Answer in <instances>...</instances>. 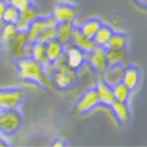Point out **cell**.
<instances>
[{"label":"cell","mask_w":147,"mask_h":147,"mask_svg":"<svg viewBox=\"0 0 147 147\" xmlns=\"http://www.w3.org/2000/svg\"><path fill=\"white\" fill-rule=\"evenodd\" d=\"M18 74L24 81L34 82L51 90L54 88L50 76L46 73L45 65L31 57H24L18 60Z\"/></svg>","instance_id":"1"},{"label":"cell","mask_w":147,"mask_h":147,"mask_svg":"<svg viewBox=\"0 0 147 147\" xmlns=\"http://www.w3.org/2000/svg\"><path fill=\"white\" fill-rule=\"evenodd\" d=\"M64 59V57L55 61L54 64H50L45 66L46 73L50 76L52 84L55 90L59 91H66L72 88L74 85L78 82V73L77 69L69 67L65 60L61 64V60Z\"/></svg>","instance_id":"2"},{"label":"cell","mask_w":147,"mask_h":147,"mask_svg":"<svg viewBox=\"0 0 147 147\" xmlns=\"http://www.w3.org/2000/svg\"><path fill=\"white\" fill-rule=\"evenodd\" d=\"M22 115L17 108L0 111V133L13 136L22 126Z\"/></svg>","instance_id":"3"},{"label":"cell","mask_w":147,"mask_h":147,"mask_svg":"<svg viewBox=\"0 0 147 147\" xmlns=\"http://www.w3.org/2000/svg\"><path fill=\"white\" fill-rule=\"evenodd\" d=\"M25 99V91L21 87H0V111L14 109Z\"/></svg>","instance_id":"4"},{"label":"cell","mask_w":147,"mask_h":147,"mask_svg":"<svg viewBox=\"0 0 147 147\" xmlns=\"http://www.w3.org/2000/svg\"><path fill=\"white\" fill-rule=\"evenodd\" d=\"M86 60L91 68L96 73H104L108 67L107 52L102 46H96L93 51L86 54Z\"/></svg>","instance_id":"5"},{"label":"cell","mask_w":147,"mask_h":147,"mask_svg":"<svg viewBox=\"0 0 147 147\" xmlns=\"http://www.w3.org/2000/svg\"><path fill=\"white\" fill-rule=\"evenodd\" d=\"M57 20L51 16V17H38L32 24L31 26L28 27L26 34H27V38L30 42H34L38 40L39 35L47 28V27H51V26H55L57 25Z\"/></svg>","instance_id":"6"},{"label":"cell","mask_w":147,"mask_h":147,"mask_svg":"<svg viewBox=\"0 0 147 147\" xmlns=\"http://www.w3.org/2000/svg\"><path fill=\"white\" fill-rule=\"evenodd\" d=\"M98 105H100V100H99V96H98L96 90H95V87L90 88L80 96V99L78 100V102L74 107V112L77 114L87 113V112L92 111L93 108H95Z\"/></svg>","instance_id":"7"},{"label":"cell","mask_w":147,"mask_h":147,"mask_svg":"<svg viewBox=\"0 0 147 147\" xmlns=\"http://www.w3.org/2000/svg\"><path fill=\"white\" fill-rule=\"evenodd\" d=\"M79 9L77 6L66 4V3H59L53 7L52 17L57 20V22H64V21H74L78 17Z\"/></svg>","instance_id":"8"},{"label":"cell","mask_w":147,"mask_h":147,"mask_svg":"<svg viewBox=\"0 0 147 147\" xmlns=\"http://www.w3.org/2000/svg\"><path fill=\"white\" fill-rule=\"evenodd\" d=\"M65 63L74 69H79L86 60V53L81 51L74 44L65 45Z\"/></svg>","instance_id":"9"},{"label":"cell","mask_w":147,"mask_h":147,"mask_svg":"<svg viewBox=\"0 0 147 147\" xmlns=\"http://www.w3.org/2000/svg\"><path fill=\"white\" fill-rule=\"evenodd\" d=\"M95 90L99 96V100L101 105H105L107 107H111V105L115 101L114 99V94H113V90L112 86L108 82L105 81L104 78L99 77L96 79V84H95Z\"/></svg>","instance_id":"10"},{"label":"cell","mask_w":147,"mask_h":147,"mask_svg":"<svg viewBox=\"0 0 147 147\" xmlns=\"http://www.w3.org/2000/svg\"><path fill=\"white\" fill-rule=\"evenodd\" d=\"M27 44H28V38H27L26 32H19L16 35V38L6 45L9 48L11 55L19 60L25 57V48Z\"/></svg>","instance_id":"11"},{"label":"cell","mask_w":147,"mask_h":147,"mask_svg":"<svg viewBox=\"0 0 147 147\" xmlns=\"http://www.w3.org/2000/svg\"><path fill=\"white\" fill-rule=\"evenodd\" d=\"M71 42L74 44L77 47H79L80 50L84 51L86 54L90 53L91 51H93L94 48L96 47L94 40L85 35V34L80 31L79 26H76V27H74V31H73V34H72V40H71Z\"/></svg>","instance_id":"12"},{"label":"cell","mask_w":147,"mask_h":147,"mask_svg":"<svg viewBox=\"0 0 147 147\" xmlns=\"http://www.w3.org/2000/svg\"><path fill=\"white\" fill-rule=\"evenodd\" d=\"M46 45V57L48 65L54 64L55 61L61 59L65 54V45L58 39L51 40L50 42L45 44Z\"/></svg>","instance_id":"13"},{"label":"cell","mask_w":147,"mask_h":147,"mask_svg":"<svg viewBox=\"0 0 147 147\" xmlns=\"http://www.w3.org/2000/svg\"><path fill=\"white\" fill-rule=\"evenodd\" d=\"M121 81L124 82L131 91H134L138 87V85L140 82V69H139V67L134 66V65L125 66Z\"/></svg>","instance_id":"14"},{"label":"cell","mask_w":147,"mask_h":147,"mask_svg":"<svg viewBox=\"0 0 147 147\" xmlns=\"http://www.w3.org/2000/svg\"><path fill=\"white\" fill-rule=\"evenodd\" d=\"M39 17V11L36 9L34 6L30 7L28 9L20 13L19 21L17 24V28L19 32H27L28 27L31 26V24Z\"/></svg>","instance_id":"15"},{"label":"cell","mask_w":147,"mask_h":147,"mask_svg":"<svg viewBox=\"0 0 147 147\" xmlns=\"http://www.w3.org/2000/svg\"><path fill=\"white\" fill-rule=\"evenodd\" d=\"M74 22L64 21L57 24V39L60 40L64 45H67L72 40V34L74 31Z\"/></svg>","instance_id":"16"},{"label":"cell","mask_w":147,"mask_h":147,"mask_svg":"<svg viewBox=\"0 0 147 147\" xmlns=\"http://www.w3.org/2000/svg\"><path fill=\"white\" fill-rule=\"evenodd\" d=\"M107 52V61L108 67L112 66H126L127 65V50H106Z\"/></svg>","instance_id":"17"},{"label":"cell","mask_w":147,"mask_h":147,"mask_svg":"<svg viewBox=\"0 0 147 147\" xmlns=\"http://www.w3.org/2000/svg\"><path fill=\"white\" fill-rule=\"evenodd\" d=\"M111 109H112V112H113L117 121L119 122L120 125L125 124V122L128 121V119H129V108H128L126 102L115 100L111 105Z\"/></svg>","instance_id":"18"},{"label":"cell","mask_w":147,"mask_h":147,"mask_svg":"<svg viewBox=\"0 0 147 147\" xmlns=\"http://www.w3.org/2000/svg\"><path fill=\"white\" fill-rule=\"evenodd\" d=\"M101 25H102V22L100 21V19H98V18H90L87 20H85L81 25L79 26V28L86 36L93 39L95 33L98 32V30L100 28Z\"/></svg>","instance_id":"19"},{"label":"cell","mask_w":147,"mask_h":147,"mask_svg":"<svg viewBox=\"0 0 147 147\" xmlns=\"http://www.w3.org/2000/svg\"><path fill=\"white\" fill-rule=\"evenodd\" d=\"M128 42V38L125 33L122 32H114L108 42L104 46L106 50H120V48H126Z\"/></svg>","instance_id":"20"},{"label":"cell","mask_w":147,"mask_h":147,"mask_svg":"<svg viewBox=\"0 0 147 147\" xmlns=\"http://www.w3.org/2000/svg\"><path fill=\"white\" fill-rule=\"evenodd\" d=\"M124 68H125V66L107 67V69L104 72L105 73V76H104L105 81L108 82L111 86H112V85H114V84H117V82H119V81H121L122 73H124Z\"/></svg>","instance_id":"21"},{"label":"cell","mask_w":147,"mask_h":147,"mask_svg":"<svg viewBox=\"0 0 147 147\" xmlns=\"http://www.w3.org/2000/svg\"><path fill=\"white\" fill-rule=\"evenodd\" d=\"M113 33H114V31L111 27L102 24V25L100 26V28L98 30V32L95 33L93 40H94L96 46H102L104 47L108 42V40L111 39V36L113 35Z\"/></svg>","instance_id":"22"},{"label":"cell","mask_w":147,"mask_h":147,"mask_svg":"<svg viewBox=\"0 0 147 147\" xmlns=\"http://www.w3.org/2000/svg\"><path fill=\"white\" fill-rule=\"evenodd\" d=\"M31 58L35 59L36 61L44 64L45 66L48 65V61H47V57H46V45L38 42V41H34L32 42V50H31Z\"/></svg>","instance_id":"23"},{"label":"cell","mask_w":147,"mask_h":147,"mask_svg":"<svg viewBox=\"0 0 147 147\" xmlns=\"http://www.w3.org/2000/svg\"><path fill=\"white\" fill-rule=\"evenodd\" d=\"M112 90H113V94H114V99L117 101L127 102L128 98H129V94H131L132 91L126 86L124 82L119 81V82L112 85Z\"/></svg>","instance_id":"24"},{"label":"cell","mask_w":147,"mask_h":147,"mask_svg":"<svg viewBox=\"0 0 147 147\" xmlns=\"http://www.w3.org/2000/svg\"><path fill=\"white\" fill-rule=\"evenodd\" d=\"M18 33H19V31L17 28V25H13V24H5L1 31H0V40L6 45L9 41L13 40Z\"/></svg>","instance_id":"25"},{"label":"cell","mask_w":147,"mask_h":147,"mask_svg":"<svg viewBox=\"0 0 147 147\" xmlns=\"http://www.w3.org/2000/svg\"><path fill=\"white\" fill-rule=\"evenodd\" d=\"M20 13L21 12L18 11L16 7L7 5L5 12H4V17H3V22L4 24H13V25H17L19 18H20Z\"/></svg>","instance_id":"26"},{"label":"cell","mask_w":147,"mask_h":147,"mask_svg":"<svg viewBox=\"0 0 147 147\" xmlns=\"http://www.w3.org/2000/svg\"><path fill=\"white\" fill-rule=\"evenodd\" d=\"M57 39V25L55 26H51V27H47L38 38V42H41V44H47L50 42L51 40H54Z\"/></svg>","instance_id":"27"},{"label":"cell","mask_w":147,"mask_h":147,"mask_svg":"<svg viewBox=\"0 0 147 147\" xmlns=\"http://www.w3.org/2000/svg\"><path fill=\"white\" fill-rule=\"evenodd\" d=\"M8 5L16 7L20 12H24L33 6V0H8Z\"/></svg>","instance_id":"28"},{"label":"cell","mask_w":147,"mask_h":147,"mask_svg":"<svg viewBox=\"0 0 147 147\" xmlns=\"http://www.w3.org/2000/svg\"><path fill=\"white\" fill-rule=\"evenodd\" d=\"M7 5H8V3H7V1H5V0H0V22L3 21L4 12H5L6 7H7Z\"/></svg>","instance_id":"29"},{"label":"cell","mask_w":147,"mask_h":147,"mask_svg":"<svg viewBox=\"0 0 147 147\" xmlns=\"http://www.w3.org/2000/svg\"><path fill=\"white\" fill-rule=\"evenodd\" d=\"M136 1H137L138 5H140V6L145 7V8H147V0H136Z\"/></svg>","instance_id":"30"},{"label":"cell","mask_w":147,"mask_h":147,"mask_svg":"<svg viewBox=\"0 0 147 147\" xmlns=\"http://www.w3.org/2000/svg\"><path fill=\"white\" fill-rule=\"evenodd\" d=\"M8 144L5 141V139L1 137V136H0V147H1V146H7Z\"/></svg>","instance_id":"31"}]
</instances>
